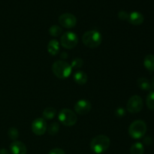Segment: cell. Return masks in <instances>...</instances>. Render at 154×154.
<instances>
[{
    "label": "cell",
    "mask_w": 154,
    "mask_h": 154,
    "mask_svg": "<svg viewBox=\"0 0 154 154\" xmlns=\"http://www.w3.org/2000/svg\"><path fill=\"white\" fill-rule=\"evenodd\" d=\"M75 111L78 114H87L90 111L92 108V105L89 101L85 99H81L78 101L75 105Z\"/></svg>",
    "instance_id": "obj_10"
},
{
    "label": "cell",
    "mask_w": 154,
    "mask_h": 154,
    "mask_svg": "<svg viewBox=\"0 0 154 154\" xmlns=\"http://www.w3.org/2000/svg\"><path fill=\"white\" fill-rule=\"evenodd\" d=\"M8 135L9 138L11 139L12 141H17L18 138H19V132L16 128H10L8 132Z\"/></svg>",
    "instance_id": "obj_21"
},
{
    "label": "cell",
    "mask_w": 154,
    "mask_h": 154,
    "mask_svg": "<svg viewBox=\"0 0 154 154\" xmlns=\"http://www.w3.org/2000/svg\"><path fill=\"white\" fill-rule=\"evenodd\" d=\"M83 64H84V61H83L82 59L75 58L72 60L71 66H72V69H80V68L82 67Z\"/></svg>",
    "instance_id": "obj_23"
},
{
    "label": "cell",
    "mask_w": 154,
    "mask_h": 154,
    "mask_svg": "<svg viewBox=\"0 0 154 154\" xmlns=\"http://www.w3.org/2000/svg\"><path fill=\"white\" fill-rule=\"evenodd\" d=\"M143 106L144 104L142 99L138 95H135L129 99L126 105V108L131 114H136L142 110Z\"/></svg>",
    "instance_id": "obj_7"
},
{
    "label": "cell",
    "mask_w": 154,
    "mask_h": 154,
    "mask_svg": "<svg viewBox=\"0 0 154 154\" xmlns=\"http://www.w3.org/2000/svg\"><path fill=\"white\" fill-rule=\"evenodd\" d=\"M118 17L122 20H126L129 18V14L126 11H120L118 13Z\"/></svg>",
    "instance_id": "obj_24"
},
{
    "label": "cell",
    "mask_w": 154,
    "mask_h": 154,
    "mask_svg": "<svg viewBox=\"0 0 154 154\" xmlns=\"http://www.w3.org/2000/svg\"><path fill=\"white\" fill-rule=\"evenodd\" d=\"M147 132V125L143 120H135L129 127V134L134 139H139L144 136Z\"/></svg>",
    "instance_id": "obj_4"
},
{
    "label": "cell",
    "mask_w": 154,
    "mask_h": 154,
    "mask_svg": "<svg viewBox=\"0 0 154 154\" xmlns=\"http://www.w3.org/2000/svg\"><path fill=\"white\" fill-rule=\"evenodd\" d=\"M10 151L11 154H26L27 148L21 141H14L11 144Z\"/></svg>",
    "instance_id": "obj_11"
},
{
    "label": "cell",
    "mask_w": 154,
    "mask_h": 154,
    "mask_svg": "<svg viewBox=\"0 0 154 154\" xmlns=\"http://www.w3.org/2000/svg\"><path fill=\"white\" fill-rule=\"evenodd\" d=\"M147 108L150 110H154V92H151L148 94L146 99Z\"/></svg>",
    "instance_id": "obj_22"
},
{
    "label": "cell",
    "mask_w": 154,
    "mask_h": 154,
    "mask_svg": "<svg viewBox=\"0 0 154 154\" xmlns=\"http://www.w3.org/2000/svg\"><path fill=\"white\" fill-rule=\"evenodd\" d=\"M59 23L62 26L66 29L73 28L76 26L77 18L71 13H64L59 17Z\"/></svg>",
    "instance_id": "obj_8"
},
{
    "label": "cell",
    "mask_w": 154,
    "mask_h": 154,
    "mask_svg": "<svg viewBox=\"0 0 154 154\" xmlns=\"http://www.w3.org/2000/svg\"><path fill=\"white\" fill-rule=\"evenodd\" d=\"M151 86H152V87H153V88L154 89V75H153V79H152V84H151Z\"/></svg>",
    "instance_id": "obj_30"
},
{
    "label": "cell",
    "mask_w": 154,
    "mask_h": 154,
    "mask_svg": "<svg viewBox=\"0 0 154 154\" xmlns=\"http://www.w3.org/2000/svg\"><path fill=\"white\" fill-rule=\"evenodd\" d=\"M115 114L117 117H122L123 116L126 115V110L123 108L120 107V108H118L115 111Z\"/></svg>",
    "instance_id": "obj_25"
},
{
    "label": "cell",
    "mask_w": 154,
    "mask_h": 154,
    "mask_svg": "<svg viewBox=\"0 0 154 154\" xmlns=\"http://www.w3.org/2000/svg\"><path fill=\"white\" fill-rule=\"evenodd\" d=\"M137 85L142 90H150L152 88L150 81L145 78H140L137 81Z\"/></svg>",
    "instance_id": "obj_16"
},
{
    "label": "cell",
    "mask_w": 154,
    "mask_h": 154,
    "mask_svg": "<svg viewBox=\"0 0 154 154\" xmlns=\"http://www.w3.org/2000/svg\"><path fill=\"white\" fill-rule=\"evenodd\" d=\"M48 154H66L65 151L61 148H54L49 152Z\"/></svg>",
    "instance_id": "obj_26"
},
{
    "label": "cell",
    "mask_w": 154,
    "mask_h": 154,
    "mask_svg": "<svg viewBox=\"0 0 154 154\" xmlns=\"http://www.w3.org/2000/svg\"><path fill=\"white\" fill-rule=\"evenodd\" d=\"M47 129H48V132L49 135H55L59 132V130H60V125L57 123H56V122H54V123H51Z\"/></svg>",
    "instance_id": "obj_20"
},
{
    "label": "cell",
    "mask_w": 154,
    "mask_h": 154,
    "mask_svg": "<svg viewBox=\"0 0 154 154\" xmlns=\"http://www.w3.org/2000/svg\"><path fill=\"white\" fill-rule=\"evenodd\" d=\"M144 66L150 72H154V55L148 54L144 60Z\"/></svg>",
    "instance_id": "obj_15"
},
{
    "label": "cell",
    "mask_w": 154,
    "mask_h": 154,
    "mask_svg": "<svg viewBox=\"0 0 154 154\" xmlns=\"http://www.w3.org/2000/svg\"><path fill=\"white\" fill-rule=\"evenodd\" d=\"M144 148L141 143L137 142L132 145L130 148L131 154H144Z\"/></svg>",
    "instance_id": "obj_18"
},
{
    "label": "cell",
    "mask_w": 154,
    "mask_h": 154,
    "mask_svg": "<svg viewBox=\"0 0 154 154\" xmlns=\"http://www.w3.org/2000/svg\"><path fill=\"white\" fill-rule=\"evenodd\" d=\"M32 130L36 135H42L46 132L47 122L43 117H38L33 120L32 123Z\"/></svg>",
    "instance_id": "obj_9"
},
{
    "label": "cell",
    "mask_w": 154,
    "mask_h": 154,
    "mask_svg": "<svg viewBox=\"0 0 154 154\" xmlns=\"http://www.w3.org/2000/svg\"><path fill=\"white\" fill-rule=\"evenodd\" d=\"M128 20L132 25L138 26L143 23L144 20V17L141 13L138 11H132L129 14Z\"/></svg>",
    "instance_id": "obj_12"
},
{
    "label": "cell",
    "mask_w": 154,
    "mask_h": 154,
    "mask_svg": "<svg viewBox=\"0 0 154 154\" xmlns=\"http://www.w3.org/2000/svg\"><path fill=\"white\" fill-rule=\"evenodd\" d=\"M60 42L62 46L66 49H72L78 45V35L73 32H66L61 36Z\"/></svg>",
    "instance_id": "obj_6"
},
{
    "label": "cell",
    "mask_w": 154,
    "mask_h": 154,
    "mask_svg": "<svg viewBox=\"0 0 154 154\" xmlns=\"http://www.w3.org/2000/svg\"><path fill=\"white\" fill-rule=\"evenodd\" d=\"M144 143L146 144V145H150V144H152V143H153V141H152L150 137L147 136L144 138Z\"/></svg>",
    "instance_id": "obj_27"
},
{
    "label": "cell",
    "mask_w": 154,
    "mask_h": 154,
    "mask_svg": "<svg viewBox=\"0 0 154 154\" xmlns=\"http://www.w3.org/2000/svg\"><path fill=\"white\" fill-rule=\"evenodd\" d=\"M57 114V110L54 108H52V107H48V108H45L43 111V118L46 120H52L53 118H54Z\"/></svg>",
    "instance_id": "obj_17"
},
{
    "label": "cell",
    "mask_w": 154,
    "mask_h": 154,
    "mask_svg": "<svg viewBox=\"0 0 154 154\" xmlns=\"http://www.w3.org/2000/svg\"><path fill=\"white\" fill-rule=\"evenodd\" d=\"M53 73L60 79H66L70 76L72 68L70 64L64 60H57L52 66Z\"/></svg>",
    "instance_id": "obj_2"
},
{
    "label": "cell",
    "mask_w": 154,
    "mask_h": 154,
    "mask_svg": "<svg viewBox=\"0 0 154 154\" xmlns=\"http://www.w3.org/2000/svg\"><path fill=\"white\" fill-rule=\"evenodd\" d=\"M102 34L97 30L86 32L82 37L83 43L90 48H96L102 44Z\"/></svg>",
    "instance_id": "obj_3"
},
{
    "label": "cell",
    "mask_w": 154,
    "mask_h": 154,
    "mask_svg": "<svg viewBox=\"0 0 154 154\" xmlns=\"http://www.w3.org/2000/svg\"><path fill=\"white\" fill-rule=\"evenodd\" d=\"M0 154H10L9 152L8 151V150L5 148H2L0 149Z\"/></svg>",
    "instance_id": "obj_28"
},
{
    "label": "cell",
    "mask_w": 154,
    "mask_h": 154,
    "mask_svg": "<svg viewBox=\"0 0 154 154\" xmlns=\"http://www.w3.org/2000/svg\"><path fill=\"white\" fill-rule=\"evenodd\" d=\"M60 57H61V58L63 59V60H65V59H66L68 57L67 53H66V52L62 53V54H61V55H60Z\"/></svg>",
    "instance_id": "obj_29"
},
{
    "label": "cell",
    "mask_w": 154,
    "mask_h": 154,
    "mask_svg": "<svg viewBox=\"0 0 154 154\" xmlns=\"http://www.w3.org/2000/svg\"><path fill=\"white\" fill-rule=\"evenodd\" d=\"M74 80L79 85H84L87 82L88 76L83 71H77L74 75Z\"/></svg>",
    "instance_id": "obj_13"
},
{
    "label": "cell",
    "mask_w": 154,
    "mask_h": 154,
    "mask_svg": "<svg viewBox=\"0 0 154 154\" xmlns=\"http://www.w3.org/2000/svg\"><path fill=\"white\" fill-rule=\"evenodd\" d=\"M111 141L108 136L99 135L92 139L90 142V148L92 151L97 154L105 153L110 147Z\"/></svg>",
    "instance_id": "obj_1"
},
{
    "label": "cell",
    "mask_w": 154,
    "mask_h": 154,
    "mask_svg": "<svg viewBox=\"0 0 154 154\" xmlns=\"http://www.w3.org/2000/svg\"><path fill=\"white\" fill-rule=\"evenodd\" d=\"M62 32H63V29L61 27L57 25L52 26L49 29L50 35L53 37H59L60 35H61Z\"/></svg>",
    "instance_id": "obj_19"
},
{
    "label": "cell",
    "mask_w": 154,
    "mask_h": 154,
    "mask_svg": "<svg viewBox=\"0 0 154 154\" xmlns=\"http://www.w3.org/2000/svg\"><path fill=\"white\" fill-rule=\"evenodd\" d=\"M48 51L51 55H57L60 52V44H59L58 41L56 39L50 41L48 45Z\"/></svg>",
    "instance_id": "obj_14"
},
{
    "label": "cell",
    "mask_w": 154,
    "mask_h": 154,
    "mask_svg": "<svg viewBox=\"0 0 154 154\" xmlns=\"http://www.w3.org/2000/svg\"><path fill=\"white\" fill-rule=\"evenodd\" d=\"M58 118L60 123L66 126H74L78 120L76 114L69 108L62 109L59 113Z\"/></svg>",
    "instance_id": "obj_5"
}]
</instances>
